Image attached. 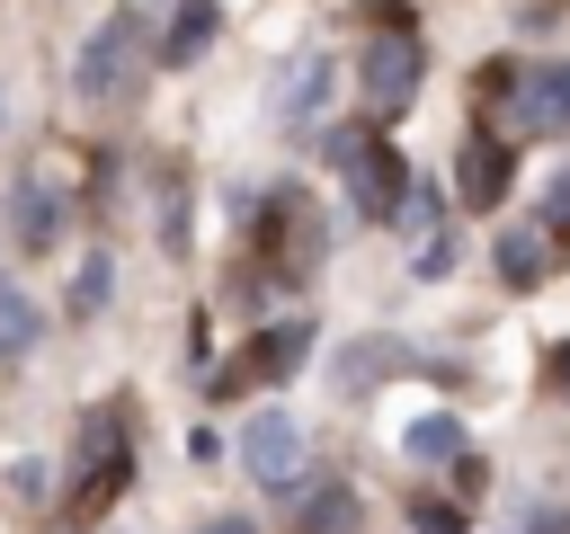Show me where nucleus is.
<instances>
[{
  "label": "nucleus",
  "instance_id": "obj_1",
  "mask_svg": "<svg viewBox=\"0 0 570 534\" xmlns=\"http://www.w3.org/2000/svg\"><path fill=\"white\" fill-rule=\"evenodd\" d=\"M125 481H134V427H125V400H98L71 436V490H62L71 525H98L125 498Z\"/></svg>",
  "mask_w": 570,
  "mask_h": 534
},
{
  "label": "nucleus",
  "instance_id": "obj_2",
  "mask_svg": "<svg viewBox=\"0 0 570 534\" xmlns=\"http://www.w3.org/2000/svg\"><path fill=\"white\" fill-rule=\"evenodd\" d=\"M481 98L508 116V134H561L570 125V62H490Z\"/></svg>",
  "mask_w": 570,
  "mask_h": 534
},
{
  "label": "nucleus",
  "instance_id": "obj_3",
  "mask_svg": "<svg viewBox=\"0 0 570 534\" xmlns=\"http://www.w3.org/2000/svg\"><path fill=\"white\" fill-rule=\"evenodd\" d=\"M303 356H312V320H303V312H294V320H267L249 347H232V356L205 374V392H214V400H240V392H258V383H285Z\"/></svg>",
  "mask_w": 570,
  "mask_h": 534
},
{
  "label": "nucleus",
  "instance_id": "obj_4",
  "mask_svg": "<svg viewBox=\"0 0 570 534\" xmlns=\"http://www.w3.org/2000/svg\"><path fill=\"white\" fill-rule=\"evenodd\" d=\"M134 80H142V27H134V18H98L89 44H80V62H71V89H80L89 107H116Z\"/></svg>",
  "mask_w": 570,
  "mask_h": 534
},
{
  "label": "nucleus",
  "instance_id": "obj_5",
  "mask_svg": "<svg viewBox=\"0 0 570 534\" xmlns=\"http://www.w3.org/2000/svg\"><path fill=\"white\" fill-rule=\"evenodd\" d=\"M419 71H428V53H419V36L392 18V27H374L365 36V53H356V80H365V107L392 125L410 98H419Z\"/></svg>",
  "mask_w": 570,
  "mask_h": 534
},
{
  "label": "nucleus",
  "instance_id": "obj_6",
  "mask_svg": "<svg viewBox=\"0 0 570 534\" xmlns=\"http://www.w3.org/2000/svg\"><path fill=\"white\" fill-rule=\"evenodd\" d=\"M330 160H338L356 214H401L410 205V169H401V151L383 134H330Z\"/></svg>",
  "mask_w": 570,
  "mask_h": 534
},
{
  "label": "nucleus",
  "instance_id": "obj_7",
  "mask_svg": "<svg viewBox=\"0 0 570 534\" xmlns=\"http://www.w3.org/2000/svg\"><path fill=\"white\" fill-rule=\"evenodd\" d=\"M240 463H249L258 490H303V427H294L285 409H258V418L240 427Z\"/></svg>",
  "mask_w": 570,
  "mask_h": 534
},
{
  "label": "nucleus",
  "instance_id": "obj_8",
  "mask_svg": "<svg viewBox=\"0 0 570 534\" xmlns=\"http://www.w3.org/2000/svg\"><path fill=\"white\" fill-rule=\"evenodd\" d=\"M53 231H62L53 178H45V169H18V178H9V240H18V249H53Z\"/></svg>",
  "mask_w": 570,
  "mask_h": 534
},
{
  "label": "nucleus",
  "instance_id": "obj_9",
  "mask_svg": "<svg viewBox=\"0 0 570 534\" xmlns=\"http://www.w3.org/2000/svg\"><path fill=\"white\" fill-rule=\"evenodd\" d=\"M321 107H330V53L312 44V53H294L285 89H276V116H285V134H303V125H321Z\"/></svg>",
  "mask_w": 570,
  "mask_h": 534
},
{
  "label": "nucleus",
  "instance_id": "obj_10",
  "mask_svg": "<svg viewBox=\"0 0 570 534\" xmlns=\"http://www.w3.org/2000/svg\"><path fill=\"white\" fill-rule=\"evenodd\" d=\"M508 178H517V160H508V142H463V178H454V196L463 205H499L508 196Z\"/></svg>",
  "mask_w": 570,
  "mask_h": 534
},
{
  "label": "nucleus",
  "instance_id": "obj_11",
  "mask_svg": "<svg viewBox=\"0 0 570 534\" xmlns=\"http://www.w3.org/2000/svg\"><path fill=\"white\" fill-rule=\"evenodd\" d=\"M543 240H552L543 222H525V231H499V276H508V285H534V276L552 267V249H543Z\"/></svg>",
  "mask_w": 570,
  "mask_h": 534
},
{
  "label": "nucleus",
  "instance_id": "obj_12",
  "mask_svg": "<svg viewBox=\"0 0 570 534\" xmlns=\"http://www.w3.org/2000/svg\"><path fill=\"white\" fill-rule=\"evenodd\" d=\"M303 534H347L356 525V490L347 481H321V490H303V516H294Z\"/></svg>",
  "mask_w": 570,
  "mask_h": 534
},
{
  "label": "nucleus",
  "instance_id": "obj_13",
  "mask_svg": "<svg viewBox=\"0 0 570 534\" xmlns=\"http://www.w3.org/2000/svg\"><path fill=\"white\" fill-rule=\"evenodd\" d=\"M401 445H410L428 472H445V463H463V418H445V409H436V418H419Z\"/></svg>",
  "mask_w": 570,
  "mask_h": 534
},
{
  "label": "nucleus",
  "instance_id": "obj_14",
  "mask_svg": "<svg viewBox=\"0 0 570 534\" xmlns=\"http://www.w3.org/2000/svg\"><path fill=\"white\" fill-rule=\"evenodd\" d=\"M214 27H223V0H187V9H178V27H169V44H160V62H196Z\"/></svg>",
  "mask_w": 570,
  "mask_h": 534
},
{
  "label": "nucleus",
  "instance_id": "obj_15",
  "mask_svg": "<svg viewBox=\"0 0 570 534\" xmlns=\"http://www.w3.org/2000/svg\"><path fill=\"white\" fill-rule=\"evenodd\" d=\"M36 329H45V320H36V303H27V294H0V356H27V347H36Z\"/></svg>",
  "mask_w": 570,
  "mask_h": 534
},
{
  "label": "nucleus",
  "instance_id": "obj_16",
  "mask_svg": "<svg viewBox=\"0 0 570 534\" xmlns=\"http://www.w3.org/2000/svg\"><path fill=\"white\" fill-rule=\"evenodd\" d=\"M383 365H401V347H383V338H365V347H347V392H365Z\"/></svg>",
  "mask_w": 570,
  "mask_h": 534
},
{
  "label": "nucleus",
  "instance_id": "obj_17",
  "mask_svg": "<svg viewBox=\"0 0 570 534\" xmlns=\"http://www.w3.org/2000/svg\"><path fill=\"white\" fill-rule=\"evenodd\" d=\"M401 222H410L419 240H436V187H410V205H401Z\"/></svg>",
  "mask_w": 570,
  "mask_h": 534
},
{
  "label": "nucleus",
  "instance_id": "obj_18",
  "mask_svg": "<svg viewBox=\"0 0 570 534\" xmlns=\"http://www.w3.org/2000/svg\"><path fill=\"white\" fill-rule=\"evenodd\" d=\"M98 303H107V249L80 258V312H98Z\"/></svg>",
  "mask_w": 570,
  "mask_h": 534
},
{
  "label": "nucleus",
  "instance_id": "obj_19",
  "mask_svg": "<svg viewBox=\"0 0 570 534\" xmlns=\"http://www.w3.org/2000/svg\"><path fill=\"white\" fill-rule=\"evenodd\" d=\"M543 231H570V169H561L552 196H543Z\"/></svg>",
  "mask_w": 570,
  "mask_h": 534
},
{
  "label": "nucleus",
  "instance_id": "obj_20",
  "mask_svg": "<svg viewBox=\"0 0 570 534\" xmlns=\"http://www.w3.org/2000/svg\"><path fill=\"white\" fill-rule=\"evenodd\" d=\"M419 534H463V516H454V507H436V498H419Z\"/></svg>",
  "mask_w": 570,
  "mask_h": 534
},
{
  "label": "nucleus",
  "instance_id": "obj_21",
  "mask_svg": "<svg viewBox=\"0 0 570 534\" xmlns=\"http://www.w3.org/2000/svg\"><path fill=\"white\" fill-rule=\"evenodd\" d=\"M517 534H570V516H561V507H534V516H525Z\"/></svg>",
  "mask_w": 570,
  "mask_h": 534
},
{
  "label": "nucleus",
  "instance_id": "obj_22",
  "mask_svg": "<svg viewBox=\"0 0 570 534\" xmlns=\"http://www.w3.org/2000/svg\"><path fill=\"white\" fill-rule=\"evenodd\" d=\"M196 534H258V525H240V516H214V525H196Z\"/></svg>",
  "mask_w": 570,
  "mask_h": 534
},
{
  "label": "nucleus",
  "instance_id": "obj_23",
  "mask_svg": "<svg viewBox=\"0 0 570 534\" xmlns=\"http://www.w3.org/2000/svg\"><path fill=\"white\" fill-rule=\"evenodd\" d=\"M552 383H561V392H570V347H561V356H552Z\"/></svg>",
  "mask_w": 570,
  "mask_h": 534
}]
</instances>
